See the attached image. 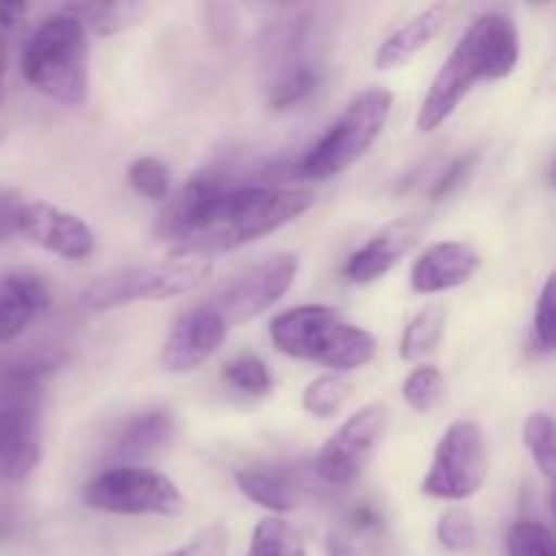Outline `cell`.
<instances>
[{
    "label": "cell",
    "mask_w": 556,
    "mask_h": 556,
    "mask_svg": "<svg viewBox=\"0 0 556 556\" xmlns=\"http://www.w3.org/2000/svg\"><path fill=\"white\" fill-rule=\"evenodd\" d=\"M535 342L543 351H554L556 342V293H554V275L543 282L541 299L535 309Z\"/></svg>",
    "instance_id": "32"
},
{
    "label": "cell",
    "mask_w": 556,
    "mask_h": 556,
    "mask_svg": "<svg viewBox=\"0 0 556 556\" xmlns=\"http://www.w3.org/2000/svg\"><path fill=\"white\" fill-rule=\"evenodd\" d=\"M68 14H74L76 20L92 30L98 36H112V33L123 30V27L134 25L136 16L141 14V5L139 3H96V5H71L65 9Z\"/></svg>",
    "instance_id": "22"
},
{
    "label": "cell",
    "mask_w": 556,
    "mask_h": 556,
    "mask_svg": "<svg viewBox=\"0 0 556 556\" xmlns=\"http://www.w3.org/2000/svg\"><path fill=\"white\" fill-rule=\"evenodd\" d=\"M389 407L383 402H372V405L353 413L326 440L318 459H315L320 481L331 483V486H348V483L356 481L378 451V445L383 443L386 432H389Z\"/></svg>",
    "instance_id": "10"
},
{
    "label": "cell",
    "mask_w": 556,
    "mask_h": 556,
    "mask_svg": "<svg viewBox=\"0 0 556 556\" xmlns=\"http://www.w3.org/2000/svg\"><path fill=\"white\" fill-rule=\"evenodd\" d=\"M345 402V386L337 375H320L304 389L302 407L313 418H334Z\"/></svg>",
    "instance_id": "26"
},
{
    "label": "cell",
    "mask_w": 556,
    "mask_h": 556,
    "mask_svg": "<svg viewBox=\"0 0 556 556\" xmlns=\"http://www.w3.org/2000/svg\"><path fill=\"white\" fill-rule=\"evenodd\" d=\"M508 556H556L552 530L541 521H516L508 530Z\"/></svg>",
    "instance_id": "27"
},
{
    "label": "cell",
    "mask_w": 556,
    "mask_h": 556,
    "mask_svg": "<svg viewBox=\"0 0 556 556\" xmlns=\"http://www.w3.org/2000/svg\"><path fill=\"white\" fill-rule=\"evenodd\" d=\"M438 538L451 552H467L478 541V525L470 510L451 508L448 514L440 516Z\"/></svg>",
    "instance_id": "30"
},
{
    "label": "cell",
    "mask_w": 556,
    "mask_h": 556,
    "mask_svg": "<svg viewBox=\"0 0 556 556\" xmlns=\"http://www.w3.org/2000/svg\"><path fill=\"white\" fill-rule=\"evenodd\" d=\"M226 380L239 391L253 396L269 394L271 375L258 356H239L226 367Z\"/></svg>",
    "instance_id": "29"
},
{
    "label": "cell",
    "mask_w": 556,
    "mask_h": 556,
    "mask_svg": "<svg viewBox=\"0 0 556 556\" xmlns=\"http://www.w3.org/2000/svg\"><path fill=\"white\" fill-rule=\"evenodd\" d=\"M318 87V74H315L313 65H302V68L286 71L282 76H277V81L269 90V103L275 109H291L296 103H302L304 98H309Z\"/></svg>",
    "instance_id": "25"
},
{
    "label": "cell",
    "mask_w": 556,
    "mask_h": 556,
    "mask_svg": "<svg viewBox=\"0 0 556 556\" xmlns=\"http://www.w3.org/2000/svg\"><path fill=\"white\" fill-rule=\"evenodd\" d=\"M212 275V264L206 258H172L161 264L130 266V269L109 271L98 277L85 293L81 304L87 309L123 307L130 302H163V299L185 296L204 286Z\"/></svg>",
    "instance_id": "7"
},
{
    "label": "cell",
    "mask_w": 556,
    "mask_h": 556,
    "mask_svg": "<svg viewBox=\"0 0 556 556\" xmlns=\"http://www.w3.org/2000/svg\"><path fill=\"white\" fill-rule=\"evenodd\" d=\"M174 432V418L168 410H150L144 416L134 418L123 429L117 440V456L123 459H141V456L155 454L157 448L168 443Z\"/></svg>",
    "instance_id": "19"
},
{
    "label": "cell",
    "mask_w": 556,
    "mask_h": 556,
    "mask_svg": "<svg viewBox=\"0 0 556 556\" xmlns=\"http://www.w3.org/2000/svg\"><path fill=\"white\" fill-rule=\"evenodd\" d=\"M228 337V324L210 307H195L185 313L182 318L174 324L172 334H168L166 345L161 351V364L166 372L182 375L193 372L195 367L215 356L223 348Z\"/></svg>",
    "instance_id": "13"
},
{
    "label": "cell",
    "mask_w": 556,
    "mask_h": 556,
    "mask_svg": "<svg viewBox=\"0 0 556 556\" xmlns=\"http://www.w3.org/2000/svg\"><path fill=\"white\" fill-rule=\"evenodd\" d=\"M233 481L244 497L271 514H291L299 508V489L288 478L266 470H239Z\"/></svg>",
    "instance_id": "18"
},
{
    "label": "cell",
    "mask_w": 556,
    "mask_h": 556,
    "mask_svg": "<svg viewBox=\"0 0 556 556\" xmlns=\"http://www.w3.org/2000/svg\"><path fill=\"white\" fill-rule=\"evenodd\" d=\"M313 193L299 188H223L212 179H190L166 201L157 237L177 258H206L244 248L302 217Z\"/></svg>",
    "instance_id": "1"
},
{
    "label": "cell",
    "mask_w": 556,
    "mask_h": 556,
    "mask_svg": "<svg viewBox=\"0 0 556 556\" xmlns=\"http://www.w3.org/2000/svg\"><path fill=\"white\" fill-rule=\"evenodd\" d=\"M58 364V353H43L0 372V486L25 481L41 465V378Z\"/></svg>",
    "instance_id": "3"
},
{
    "label": "cell",
    "mask_w": 556,
    "mask_h": 556,
    "mask_svg": "<svg viewBox=\"0 0 556 556\" xmlns=\"http://www.w3.org/2000/svg\"><path fill=\"white\" fill-rule=\"evenodd\" d=\"M27 14V5L25 3H0V25L5 30L16 27L22 22V16Z\"/></svg>",
    "instance_id": "35"
},
{
    "label": "cell",
    "mask_w": 556,
    "mask_h": 556,
    "mask_svg": "<svg viewBox=\"0 0 556 556\" xmlns=\"http://www.w3.org/2000/svg\"><path fill=\"white\" fill-rule=\"evenodd\" d=\"M81 503L117 516H179L185 510L177 483L147 467H114L101 472L85 486Z\"/></svg>",
    "instance_id": "8"
},
{
    "label": "cell",
    "mask_w": 556,
    "mask_h": 556,
    "mask_svg": "<svg viewBox=\"0 0 556 556\" xmlns=\"http://www.w3.org/2000/svg\"><path fill=\"white\" fill-rule=\"evenodd\" d=\"M128 185L152 201L168 199V168L157 157H136L128 166Z\"/></svg>",
    "instance_id": "28"
},
{
    "label": "cell",
    "mask_w": 556,
    "mask_h": 556,
    "mask_svg": "<svg viewBox=\"0 0 556 556\" xmlns=\"http://www.w3.org/2000/svg\"><path fill=\"white\" fill-rule=\"evenodd\" d=\"M445 394V378L438 367L432 364H424L416 367L407 375L405 386H402V396H405L407 405L416 413H429L443 402Z\"/></svg>",
    "instance_id": "23"
},
{
    "label": "cell",
    "mask_w": 556,
    "mask_h": 556,
    "mask_svg": "<svg viewBox=\"0 0 556 556\" xmlns=\"http://www.w3.org/2000/svg\"><path fill=\"white\" fill-rule=\"evenodd\" d=\"M486 438L481 424L456 421L440 438L421 489L438 500H467L486 481Z\"/></svg>",
    "instance_id": "9"
},
{
    "label": "cell",
    "mask_w": 556,
    "mask_h": 556,
    "mask_svg": "<svg viewBox=\"0 0 556 556\" xmlns=\"http://www.w3.org/2000/svg\"><path fill=\"white\" fill-rule=\"evenodd\" d=\"M378 516H375V510L372 508H367V505H364V508H356V514H353V525L358 527V530H367V527H378Z\"/></svg>",
    "instance_id": "37"
},
{
    "label": "cell",
    "mask_w": 556,
    "mask_h": 556,
    "mask_svg": "<svg viewBox=\"0 0 556 556\" xmlns=\"http://www.w3.org/2000/svg\"><path fill=\"white\" fill-rule=\"evenodd\" d=\"M445 20H448V5H429L427 11L413 16L407 25H402L400 30H394L380 43L378 52H375V65L380 71H394L400 65H407L440 36V30L445 27Z\"/></svg>",
    "instance_id": "17"
},
{
    "label": "cell",
    "mask_w": 556,
    "mask_h": 556,
    "mask_svg": "<svg viewBox=\"0 0 556 556\" xmlns=\"http://www.w3.org/2000/svg\"><path fill=\"white\" fill-rule=\"evenodd\" d=\"M394 96L386 87L364 90L348 103L342 117L299 163V177L331 179L362 161L389 123Z\"/></svg>",
    "instance_id": "6"
},
{
    "label": "cell",
    "mask_w": 556,
    "mask_h": 556,
    "mask_svg": "<svg viewBox=\"0 0 556 556\" xmlns=\"http://www.w3.org/2000/svg\"><path fill=\"white\" fill-rule=\"evenodd\" d=\"M244 556H307L302 535L288 521L269 516L258 521L250 541V552Z\"/></svg>",
    "instance_id": "21"
},
{
    "label": "cell",
    "mask_w": 556,
    "mask_h": 556,
    "mask_svg": "<svg viewBox=\"0 0 556 556\" xmlns=\"http://www.w3.org/2000/svg\"><path fill=\"white\" fill-rule=\"evenodd\" d=\"M269 337L286 356L307 358L331 369H358L372 362L378 351V342L367 329L345 324L324 304L286 309L271 320Z\"/></svg>",
    "instance_id": "5"
},
{
    "label": "cell",
    "mask_w": 556,
    "mask_h": 556,
    "mask_svg": "<svg viewBox=\"0 0 556 556\" xmlns=\"http://www.w3.org/2000/svg\"><path fill=\"white\" fill-rule=\"evenodd\" d=\"M472 163H476V155L456 157V161L451 163V166L445 168V172H440L438 174V182H434L432 190H429V193H432V199L440 201V199H445V195H448V193H454V190L459 188V185L465 182L467 177H470Z\"/></svg>",
    "instance_id": "33"
},
{
    "label": "cell",
    "mask_w": 556,
    "mask_h": 556,
    "mask_svg": "<svg viewBox=\"0 0 556 556\" xmlns=\"http://www.w3.org/2000/svg\"><path fill=\"white\" fill-rule=\"evenodd\" d=\"M5 60H9V30L0 25V103H3V76H5Z\"/></svg>",
    "instance_id": "36"
},
{
    "label": "cell",
    "mask_w": 556,
    "mask_h": 556,
    "mask_svg": "<svg viewBox=\"0 0 556 556\" xmlns=\"http://www.w3.org/2000/svg\"><path fill=\"white\" fill-rule=\"evenodd\" d=\"M16 233L25 237V242L68 261H85L96 250L92 228L74 212H65L47 201H30V204L25 201Z\"/></svg>",
    "instance_id": "12"
},
{
    "label": "cell",
    "mask_w": 556,
    "mask_h": 556,
    "mask_svg": "<svg viewBox=\"0 0 556 556\" xmlns=\"http://www.w3.org/2000/svg\"><path fill=\"white\" fill-rule=\"evenodd\" d=\"M22 206H25V201L16 193H11V190H3V193H0V242H5V239L16 233Z\"/></svg>",
    "instance_id": "34"
},
{
    "label": "cell",
    "mask_w": 556,
    "mask_h": 556,
    "mask_svg": "<svg viewBox=\"0 0 556 556\" xmlns=\"http://www.w3.org/2000/svg\"><path fill=\"white\" fill-rule=\"evenodd\" d=\"M22 74L63 106H81L90 92V43L74 14L60 11L36 27L22 52Z\"/></svg>",
    "instance_id": "4"
},
{
    "label": "cell",
    "mask_w": 556,
    "mask_h": 556,
    "mask_svg": "<svg viewBox=\"0 0 556 556\" xmlns=\"http://www.w3.org/2000/svg\"><path fill=\"white\" fill-rule=\"evenodd\" d=\"M445 324H448V315L440 304L432 307H424L410 324L405 326V334L400 342V356L405 362H421L429 353L438 351V345L443 342Z\"/></svg>",
    "instance_id": "20"
},
{
    "label": "cell",
    "mask_w": 556,
    "mask_h": 556,
    "mask_svg": "<svg viewBox=\"0 0 556 556\" xmlns=\"http://www.w3.org/2000/svg\"><path fill=\"white\" fill-rule=\"evenodd\" d=\"M481 269V255L467 242H434L418 255L410 271V286L416 293L432 296L470 282Z\"/></svg>",
    "instance_id": "15"
},
{
    "label": "cell",
    "mask_w": 556,
    "mask_h": 556,
    "mask_svg": "<svg viewBox=\"0 0 556 556\" xmlns=\"http://www.w3.org/2000/svg\"><path fill=\"white\" fill-rule=\"evenodd\" d=\"M228 552V530L223 521H212L204 530L195 532L185 546L163 556H226Z\"/></svg>",
    "instance_id": "31"
},
{
    "label": "cell",
    "mask_w": 556,
    "mask_h": 556,
    "mask_svg": "<svg viewBox=\"0 0 556 556\" xmlns=\"http://www.w3.org/2000/svg\"><path fill=\"white\" fill-rule=\"evenodd\" d=\"M525 445L535 465L546 478L556 476V451H554V421L546 413H532L525 421Z\"/></svg>",
    "instance_id": "24"
},
{
    "label": "cell",
    "mask_w": 556,
    "mask_h": 556,
    "mask_svg": "<svg viewBox=\"0 0 556 556\" xmlns=\"http://www.w3.org/2000/svg\"><path fill=\"white\" fill-rule=\"evenodd\" d=\"M521 54L519 27L505 14H483L472 22L440 65L421 109H418L416 128L421 134L438 130L451 114L459 109L467 92L481 79H505L516 71Z\"/></svg>",
    "instance_id": "2"
},
{
    "label": "cell",
    "mask_w": 556,
    "mask_h": 556,
    "mask_svg": "<svg viewBox=\"0 0 556 556\" xmlns=\"http://www.w3.org/2000/svg\"><path fill=\"white\" fill-rule=\"evenodd\" d=\"M52 299L36 275L0 277V342H11L36 315L47 313Z\"/></svg>",
    "instance_id": "16"
},
{
    "label": "cell",
    "mask_w": 556,
    "mask_h": 556,
    "mask_svg": "<svg viewBox=\"0 0 556 556\" xmlns=\"http://www.w3.org/2000/svg\"><path fill=\"white\" fill-rule=\"evenodd\" d=\"M424 233V223L418 217H396L389 226L380 228L364 248L348 258L345 277L353 282H372L389 275L407 253L418 244Z\"/></svg>",
    "instance_id": "14"
},
{
    "label": "cell",
    "mask_w": 556,
    "mask_h": 556,
    "mask_svg": "<svg viewBox=\"0 0 556 556\" xmlns=\"http://www.w3.org/2000/svg\"><path fill=\"white\" fill-rule=\"evenodd\" d=\"M299 258L293 253H277L271 258L261 261L258 266L239 275L231 286L215 293L210 304L228 326L248 324L258 318L261 313L280 302L288 293L291 282L296 280Z\"/></svg>",
    "instance_id": "11"
}]
</instances>
